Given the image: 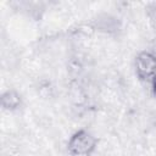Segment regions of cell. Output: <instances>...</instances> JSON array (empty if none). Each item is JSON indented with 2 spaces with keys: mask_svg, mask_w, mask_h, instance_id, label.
<instances>
[{
  "mask_svg": "<svg viewBox=\"0 0 156 156\" xmlns=\"http://www.w3.org/2000/svg\"><path fill=\"white\" fill-rule=\"evenodd\" d=\"M69 147L74 154H88L94 147V139L89 133L79 132L72 138Z\"/></svg>",
  "mask_w": 156,
  "mask_h": 156,
  "instance_id": "1",
  "label": "cell"
},
{
  "mask_svg": "<svg viewBox=\"0 0 156 156\" xmlns=\"http://www.w3.org/2000/svg\"><path fill=\"white\" fill-rule=\"evenodd\" d=\"M154 87H155V94H156V77L154 79Z\"/></svg>",
  "mask_w": 156,
  "mask_h": 156,
  "instance_id": "3",
  "label": "cell"
},
{
  "mask_svg": "<svg viewBox=\"0 0 156 156\" xmlns=\"http://www.w3.org/2000/svg\"><path fill=\"white\" fill-rule=\"evenodd\" d=\"M155 66H156V62H155L154 57L147 55V54H145V55H143L138 58V69H139L140 73L143 71H145V67H147V76H149V74L154 73Z\"/></svg>",
  "mask_w": 156,
  "mask_h": 156,
  "instance_id": "2",
  "label": "cell"
}]
</instances>
